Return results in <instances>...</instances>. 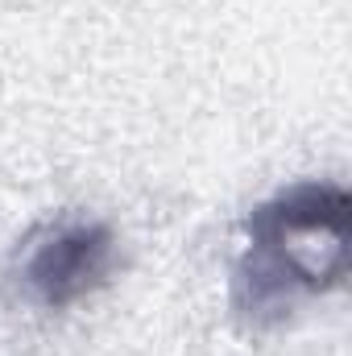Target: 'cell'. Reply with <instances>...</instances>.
Masks as SVG:
<instances>
[{"instance_id":"cell-2","label":"cell","mask_w":352,"mask_h":356,"mask_svg":"<svg viewBox=\"0 0 352 356\" xmlns=\"http://www.w3.org/2000/svg\"><path fill=\"white\" fill-rule=\"evenodd\" d=\"M112 257H116V245L104 224L63 220L42 241H33V249L25 257V282L42 302L67 307V302L83 298L88 290L104 286Z\"/></svg>"},{"instance_id":"cell-1","label":"cell","mask_w":352,"mask_h":356,"mask_svg":"<svg viewBox=\"0 0 352 356\" xmlns=\"http://www.w3.org/2000/svg\"><path fill=\"white\" fill-rule=\"evenodd\" d=\"M352 199L344 186L303 182L282 191L273 203H262L249 216L253 249L269 253L290 273L294 286L319 290L344 277L349 269Z\"/></svg>"}]
</instances>
